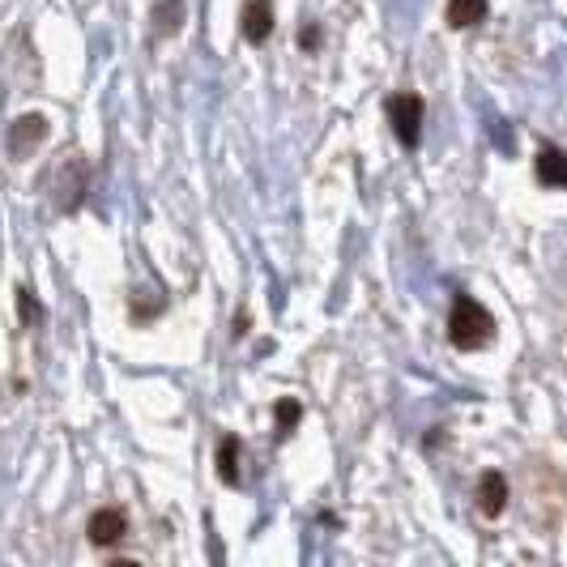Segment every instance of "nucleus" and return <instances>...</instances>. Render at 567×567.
<instances>
[{
    "label": "nucleus",
    "instance_id": "obj_1",
    "mask_svg": "<svg viewBox=\"0 0 567 567\" xmlns=\"http://www.w3.org/2000/svg\"><path fill=\"white\" fill-rule=\"evenodd\" d=\"M449 341H453L456 350H483V346L495 341V316L486 312L474 295H453Z\"/></svg>",
    "mask_w": 567,
    "mask_h": 567
},
{
    "label": "nucleus",
    "instance_id": "obj_2",
    "mask_svg": "<svg viewBox=\"0 0 567 567\" xmlns=\"http://www.w3.org/2000/svg\"><path fill=\"white\" fill-rule=\"evenodd\" d=\"M384 115H389V124H393V137L401 142V150H419V142H423V120H426L423 94H414V90L393 94V99L384 103Z\"/></svg>",
    "mask_w": 567,
    "mask_h": 567
},
{
    "label": "nucleus",
    "instance_id": "obj_3",
    "mask_svg": "<svg viewBox=\"0 0 567 567\" xmlns=\"http://www.w3.org/2000/svg\"><path fill=\"white\" fill-rule=\"evenodd\" d=\"M43 142H48V120H43L39 112L18 115V120L9 124V137H4V145H9V158H13V163H27L30 154H34Z\"/></svg>",
    "mask_w": 567,
    "mask_h": 567
},
{
    "label": "nucleus",
    "instance_id": "obj_4",
    "mask_svg": "<svg viewBox=\"0 0 567 567\" xmlns=\"http://www.w3.org/2000/svg\"><path fill=\"white\" fill-rule=\"evenodd\" d=\"M124 534H128V516L120 508H99L90 512V520H85V538H90V546H99V550L120 546Z\"/></svg>",
    "mask_w": 567,
    "mask_h": 567
},
{
    "label": "nucleus",
    "instance_id": "obj_5",
    "mask_svg": "<svg viewBox=\"0 0 567 567\" xmlns=\"http://www.w3.org/2000/svg\"><path fill=\"white\" fill-rule=\"evenodd\" d=\"M239 34L252 48L269 43V34H274V0H248L244 4V18H239Z\"/></svg>",
    "mask_w": 567,
    "mask_h": 567
},
{
    "label": "nucleus",
    "instance_id": "obj_6",
    "mask_svg": "<svg viewBox=\"0 0 567 567\" xmlns=\"http://www.w3.org/2000/svg\"><path fill=\"white\" fill-rule=\"evenodd\" d=\"M508 499H512L508 478L499 470H486L483 478H478V512H483L486 520H495V516H504Z\"/></svg>",
    "mask_w": 567,
    "mask_h": 567
},
{
    "label": "nucleus",
    "instance_id": "obj_7",
    "mask_svg": "<svg viewBox=\"0 0 567 567\" xmlns=\"http://www.w3.org/2000/svg\"><path fill=\"white\" fill-rule=\"evenodd\" d=\"M534 175L546 188H567V150L559 145H542L538 158H534Z\"/></svg>",
    "mask_w": 567,
    "mask_h": 567
},
{
    "label": "nucleus",
    "instance_id": "obj_8",
    "mask_svg": "<svg viewBox=\"0 0 567 567\" xmlns=\"http://www.w3.org/2000/svg\"><path fill=\"white\" fill-rule=\"evenodd\" d=\"M239 461H244V444H239V435H223V444H218V456H214V465H218V483H223V486H239V483H244V474H239Z\"/></svg>",
    "mask_w": 567,
    "mask_h": 567
},
{
    "label": "nucleus",
    "instance_id": "obj_9",
    "mask_svg": "<svg viewBox=\"0 0 567 567\" xmlns=\"http://www.w3.org/2000/svg\"><path fill=\"white\" fill-rule=\"evenodd\" d=\"M486 13H491L486 0H449L444 22H449V30H470L478 27V22H486Z\"/></svg>",
    "mask_w": 567,
    "mask_h": 567
},
{
    "label": "nucleus",
    "instance_id": "obj_10",
    "mask_svg": "<svg viewBox=\"0 0 567 567\" xmlns=\"http://www.w3.org/2000/svg\"><path fill=\"white\" fill-rule=\"evenodd\" d=\"M184 13H188V4H184V0H158V4H154V13H150L154 34H158V39L175 34V30L184 27Z\"/></svg>",
    "mask_w": 567,
    "mask_h": 567
},
{
    "label": "nucleus",
    "instance_id": "obj_11",
    "mask_svg": "<svg viewBox=\"0 0 567 567\" xmlns=\"http://www.w3.org/2000/svg\"><path fill=\"white\" fill-rule=\"evenodd\" d=\"M299 419H303V405H299L295 398H282L278 405H274V435L286 440V435L299 426Z\"/></svg>",
    "mask_w": 567,
    "mask_h": 567
},
{
    "label": "nucleus",
    "instance_id": "obj_12",
    "mask_svg": "<svg viewBox=\"0 0 567 567\" xmlns=\"http://www.w3.org/2000/svg\"><path fill=\"white\" fill-rule=\"evenodd\" d=\"M13 295H18V316H22V324H43V303H39V299H34V295H30L27 286H18V290H13Z\"/></svg>",
    "mask_w": 567,
    "mask_h": 567
},
{
    "label": "nucleus",
    "instance_id": "obj_13",
    "mask_svg": "<svg viewBox=\"0 0 567 567\" xmlns=\"http://www.w3.org/2000/svg\"><path fill=\"white\" fill-rule=\"evenodd\" d=\"M320 43H324V30L316 27V22H308V27L299 30V48L303 52H320Z\"/></svg>",
    "mask_w": 567,
    "mask_h": 567
},
{
    "label": "nucleus",
    "instance_id": "obj_14",
    "mask_svg": "<svg viewBox=\"0 0 567 567\" xmlns=\"http://www.w3.org/2000/svg\"><path fill=\"white\" fill-rule=\"evenodd\" d=\"M248 329H252V316H248V312H235V329H230V338L239 341L244 333H248Z\"/></svg>",
    "mask_w": 567,
    "mask_h": 567
}]
</instances>
